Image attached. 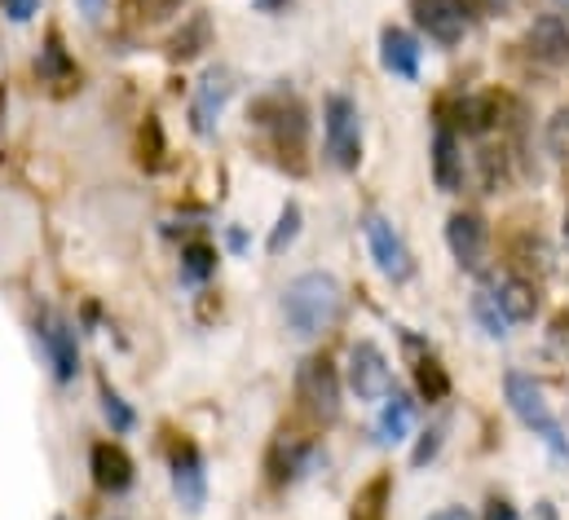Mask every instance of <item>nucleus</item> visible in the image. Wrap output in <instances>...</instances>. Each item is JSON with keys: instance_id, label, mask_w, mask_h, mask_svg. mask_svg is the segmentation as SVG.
Segmentation results:
<instances>
[{"instance_id": "9", "label": "nucleus", "mask_w": 569, "mask_h": 520, "mask_svg": "<svg viewBox=\"0 0 569 520\" xmlns=\"http://www.w3.org/2000/svg\"><path fill=\"white\" fill-rule=\"evenodd\" d=\"M526 53L530 62L548 67V71H561L569 67V22L561 13H539L530 27H526Z\"/></svg>"}, {"instance_id": "31", "label": "nucleus", "mask_w": 569, "mask_h": 520, "mask_svg": "<svg viewBox=\"0 0 569 520\" xmlns=\"http://www.w3.org/2000/svg\"><path fill=\"white\" fill-rule=\"evenodd\" d=\"M0 9H4L9 22H27V18L40 9V0H0Z\"/></svg>"}, {"instance_id": "17", "label": "nucleus", "mask_w": 569, "mask_h": 520, "mask_svg": "<svg viewBox=\"0 0 569 520\" xmlns=\"http://www.w3.org/2000/svg\"><path fill=\"white\" fill-rule=\"evenodd\" d=\"M380 62L398 80H416L420 76V40L402 27H385L380 31Z\"/></svg>"}, {"instance_id": "19", "label": "nucleus", "mask_w": 569, "mask_h": 520, "mask_svg": "<svg viewBox=\"0 0 569 520\" xmlns=\"http://www.w3.org/2000/svg\"><path fill=\"white\" fill-rule=\"evenodd\" d=\"M411 419H416V406H411L402 392H389V397H385V410H380V423H376L380 446H398V441H407Z\"/></svg>"}, {"instance_id": "30", "label": "nucleus", "mask_w": 569, "mask_h": 520, "mask_svg": "<svg viewBox=\"0 0 569 520\" xmlns=\"http://www.w3.org/2000/svg\"><path fill=\"white\" fill-rule=\"evenodd\" d=\"M124 4H129L138 18H150V22H154V18H168L181 0H124Z\"/></svg>"}, {"instance_id": "3", "label": "nucleus", "mask_w": 569, "mask_h": 520, "mask_svg": "<svg viewBox=\"0 0 569 520\" xmlns=\"http://www.w3.org/2000/svg\"><path fill=\"white\" fill-rule=\"evenodd\" d=\"M322 141H327V159L340 172H353L362 163V116L353 107V98L331 93L322 107Z\"/></svg>"}, {"instance_id": "35", "label": "nucleus", "mask_w": 569, "mask_h": 520, "mask_svg": "<svg viewBox=\"0 0 569 520\" xmlns=\"http://www.w3.org/2000/svg\"><path fill=\"white\" fill-rule=\"evenodd\" d=\"M252 4H257L261 13H279V9H287L291 0H252Z\"/></svg>"}, {"instance_id": "27", "label": "nucleus", "mask_w": 569, "mask_h": 520, "mask_svg": "<svg viewBox=\"0 0 569 520\" xmlns=\"http://www.w3.org/2000/svg\"><path fill=\"white\" fill-rule=\"evenodd\" d=\"M385 490H389V481L380 477V481H371L362 494H358V503H353V520H385Z\"/></svg>"}, {"instance_id": "23", "label": "nucleus", "mask_w": 569, "mask_h": 520, "mask_svg": "<svg viewBox=\"0 0 569 520\" xmlns=\"http://www.w3.org/2000/svg\"><path fill=\"white\" fill-rule=\"evenodd\" d=\"M416 384H420V397L425 401H446L450 397V376H446V367L437 362V358H420L416 362Z\"/></svg>"}, {"instance_id": "14", "label": "nucleus", "mask_w": 569, "mask_h": 520, "mask_svg": "<svg viewBox=\"0 0 569 520\" xmlns=\"http://www.w3.org/2000/svg\"><path fill=\"white\" fill-rule=\"evenodd\" d=\"M490 296L499 300V309L508 313V322H530V318L539 313V287H535L526 273H517V269L499 273V278L490 282Z\"/></svg>"}, {"instance_id": "34", "label": "nucleus", "mask_w": 569, "mask_h": 520, "mask_svg": "<svg viewBox=\"0 0 569 520\" xmlns=\"http://www.w3.org/2000/svg\"><path fill=\"white\" fill-rule=\"evenodd\" d=\"M80 9H84V18H102V9H107V0H76Z\"/></svg>"}, {"instance_id": "37", "label": "nucleus", "mask_w": 569, "mask_h": 520, "mask_svg": "<svg viewBox=\"0 0 569 520\" xmlns=\"http://www.w3.org/2000/svg\"><path fill=\"white\" fill-rule=\"evenodd\" d=\"M535 520H561V517H557L552 503H539V508H535Z\"/></svg>"}, {"instance_id": "36", "label": "nucleus", "mask_w": 569, "mask_h": 520, "mask_svg": "<svg viewBox=\"0 0 569 520\" xmlns=\"http://www.w3.org/2000/svg\"><path fill=\"white\" fill-rule=\"evenodd\" d=\"M428 520H472L463 508H446V512H437V517H428Z\"/></svg>"}, {"instance_id": "15", "label": "nucleus", "mask_w": 569, "mask_h": 520, "mask_svg": "<svg viewBox=\"0 0 569 520\" xmlns=\"http://www.w3.org/2000/svg\"><path fill=\"white\" fill-rule=\"evenodd\" d=\"M441 124H446V129L468 132V137H481V132H490L495 124H499V102H495L490 93L455 98V102H450V111L441 116Z\"/></svg>"}, {"instance_id": "8", "label": "nucleus", "mask_w": 569, "mask_h": 520, "mask_svg": "<svg viewBox=\"0 0 569 520\" xmlns=\"http://www.w3.org/2000/svg\"><path fill=\"white\" fill-rule=\"evenodd\" d=\"M168 468H172V494L186 512H199L203 499H208V472H203V454L194 441H172V454H168Z\"/></svg>"}, {"instance_id": "13", "label": "nucleus", "mask_w": 569, "mask_h": 520, "mask_svg": "<svg viewBox=\"0 0 569 520\" xmlns=\"http://www.w3.org/2000/svg\"><path fill=\"white\" fill-rule=\"evenodd\" d=\"M416 22L437 44H459L468 31V0H411Z\"/></svg>"}, {"instance_id": "29", "label": "nucleus", "mask_w": 569, "mask_h": 520, "mask_svg": "<svg viewBox=\"0 0 569 520\" xmlns=\"http://www.w3.org/2000/svg\"><path fill=\"white\" fill-rule=\"evenodd\" d=\"M441 437H446V428H428L425 441L416 446V454H411V468H428L432 459H437V450H441Z\"/></svg>"}, {"instance_id": "7", "label": "nucleus", "mask_w": 569, "mask_h": 520, "mask_svg": "<svg viewBox=\"0 0 569 520\" xmlns=\"http://www.w3.org/2000/svg\"><path fill=\"white\" fill-rule=\"evenodd\" d=\"M349 389L358 401H385L393 392V371H389V358L371 344V340H358L349 349Z\"/></svg>"}, {"instance_id": "5", "label": "nucleus", "mask_w": 569, "mask_h": 520, "mask_svg": "<svg viewBox=\"0 0 569 520\" xmlns=\"http://www.w3.org/2000/svg\"><path fill=\"white\" fill-rule=\"evenodd\" d=\"M296 397L313 423H336L340 419V371L327 358H305L296 371Z\"/></svg>"}, {"instance_id": "18", "label": "nucleus", "mask_w": 569, "mask_h": 520, "mask_svg": "<svg viewBox=\"0 0 569 520\" xmlns=\"http://www.w3.org/2000/svg\"><path fill=\"white\" fill-rule=\"evenodd\" d=\"M432 181L446 194H455L463 186V150H459L455 129H446V124H437L432 132Z\"/></svg>"}, {"instance_id": "11", "label": "nucleus", "mask_w": 569, "mask_h": 520, "mask_svg": "<svg viewBox=\"0 0 569 520\" xmlns=\"http://www.w3.org/2000/svg\"><path fill=\"white\" fill-rule=\"evenodd\" d=\"M230 93H234L230 71H226V67H212V71L199 80V89H194V102H190V129L199 132V137H208V132L217 129V120H221Z\"/></svg>"}, {"instance_id": "16", "label": "nucleus", "mask_w": 569, "mask_h": 520, "mask_svg": "<svg viewBox=\"0 0 569 520\" xmlns=\"http://www.w3.org/2000/svg\"><path fill=\"white\" fill-rule=\"evenodd\" d=\"M89 463H93V481H98V490H107V494H124V490L133 486V459L124 454V446H116V441H98L93 454H89Z\"/></svg>"}, {"instance_id": "32", "label": "nucleus", "mask_w": 569, "mask_h": 520, "mask_svg": "<svg viewBox=\"0 0 569 520\" xmlns=\"http://www.w3.org/2000/svg\"><path fill=\"white\" fill-rule=\"evenodd\" d=\"M486 520H517V508H512L508 499H490V508H486Z\"/></svg>"}, {"instance_id": "21", "label": "nucleus", "mask_w": 569, "mask_h": 520, "mask_svg": "<svg viewBox=\"0 0 569 520\" xmlns=\"http://www.w3.org/2000/svg\"><path fill=\"white\" fill-rule=\"evenodd\" d=\"M208 40H212V27H208V18H203V13H194V18L172 36L168 53H172V58H181V62H190L194 53H203V49H208Z\"/></svg>"}, {"instance_id": "38", "label": "nucleus", "mask_w": 569, "mask_h": 520, "mask_svg": "<svg viewBox=\"0 0 569 520\" xmlns=\"http://www.w3.org/2000/svg\"><path fill=\"white\" fill-rule=\"evenodd\" d=\"M566 239H569V221H566Z\"/></svg>"}, {"instance_id": "25", "label": "nucleus", "mask_w": 569, "mask_h": 520, "mask_svg": "<svg viewBox=\"0 0 569 520\" xmlns=\"http://www.w3.org/2000/svg\"><path fill=\"white\" fill-rule=\"evenodd\" d=\"M300 221H305V217H300V208H296V203H287L283 217H279V226H274V234H270V257H283L287 248L300 239Z\"/></svg>"}, {"instance_id": "22", "label": "nucleus", "mask_w": 569, "mask_h": 520, "mask_svg": "<svg viewBox=\"0 0 569 520\" xmlns=\"http://www.w3.org/2000/svg\"><path fill=\"white\" fill-rule=\"evenodd\" d=\"M472 318L481 322V331H486L490 340H503V336H508V327H512V322H508V313L499 309V300H495L490 291H477V296H472Z\"/></svg>"}, {"instance_id": "10", "label": "nucleus", "mask_w": 569, "mask_h": 520, "mask_svg": "<svg viewBox=\"0 0 569 520\" xmlns=\"http://www.w3.org/2000/svg\"><path fill=\"white\" fill-rule=\"evenodd\" d=\"M40 340H44L53 380H58V384H71V380L80 376V349H76V331H71V322L58 318V313H44V318H40Z\"/></svg>"}, {"instance_id": "2", "label": "nucleus", "mask_w": 569, "mask_h": 520, "mask_svg": "<svg viewBox=\"0 0 569 520\" xmlns=\"http://www.w3.org/2000/svg\"><path fill=\"white\" fill-rule=\"evenodd\" d=\"M503 397H508V406H512V414L561 459L569 463V437L566 428H561V419L552 414V406H548V397L543 389L530 380V376H521V371H508V380H503Z\"/></svg>"}, {"instance_id": "6", "label": "nucleus", "mask_w": 569, "mask_h": 520, "mask_svg": "<svg viewBox=\"0 0 569 520\" xmlns=\"http://www.w3.org/2000/svg\"><path fill=\"white\" fill-rule=\"evenodd\" d=\"M362 230H367V248H371V260H376V269H380L389 282H407V278L416 273L411 248L402 243V234L393 230V221H385L380 212H367Z\"/></svg>"}, {"instance_id": "4", "label": "nucleus", "mask_w": 569, "mask_h": 520, "mask_svg": "<svg viewBox=\"0 0 569 520\" xmlns=\"http://www.w3.org/2000/svg\"><path fill=\"white\" fill-rule=\"evenodd\" d=\"M252 124L257 129L270 132V141H274V154H283V159H300L305 154V107L291 98V93H270V98H261L257 107H252Z\"/></svg>"}, {"instance_id": "20", "label": "nucleus", "mask_w": 569, "mask_h": 520, "mask_svg": "<svg viewBox=\"0 0 569 520\" xmlns=\"http://www.w3.org/2000/svg\"><path fill=\"white\" fill-rule=\"evenodd\" d=\"M36 71H40L44 84H71V80H76V62L67 58V49H62L58 36L44 40V49H40V58H36Z\"/></svg>"}, {"instance_id": "33", "label": "nucleus", "mask_w": 569, "mask_h": 520, "mask_svg": "<svg viewBox=\"0 0 569 520\" xmlns=\"http://www.w3.org/2000/svg\"><path fill=\"white\" fill-rule=\"evenodd\" d=\"M468 4H472V9H481V13H503L512 0H468Z\"/></svg>"}, {"instance_id": "1", "label": "nucleus", "mask_w": 569, "mask_h": 520, "mask_svg": "<svg viewBox=\"0 0 569 520\" xmlns=\"http://www.w3.org/2000/svg\"><path fill=\"white\" fill-rule=\"evenodd\" d=\"M340 304H345V296H340V282L331 273H318V269L313 273H300V278L287 282L283 291L287 331L300 336V340H313V336H322V331L336 327Z\"/></svg>"}, {"instance_id": "24", "label": "nucleus", "mask_w": 569, "mask_h": 520, "mask_svg": "<svg viewBox=\"0 0 569 520\" xmlns=\"http://www.w3.org/2000/svg\"><path fill=\"white\" fill-rule=\"evenodd\" d=\"M217 269V252L208 243H186L181 248V278L186 282H208Z\"/></svg>"}, {"instance_id": "28", "label": "nucleus", "mask_w": 569, "mask_h": 520, "mask_svg": "<svg viewBox=\"0 0 569 520\" xmlns=\"http://www.w3.org/2000/svg\"><path fill=\"white\" fill-rule=\"evenodd\" d=\"M543 141H548V150H552L557 159H569V107H561V111L548 120Z\"/></svg>"}, {"instance_id": "26", "label": "nucleus", "mask_w": 569, "mask_h": 520, "mask_svg": "<svg viewBox=\"0 0 569 520\" xmlns=\"http://www.w3.org/2000/svg\"><path fill=\"white\" fill-rule=\"evenodd\" d=\"M102 414H107V423H111L116 432H129V428L138 423V414L124 406V397L111 389V384H102Z\"/></svg>"}, {"instance_id": "12", "label": "nucleus", "mask_w": 569, "mask_h": 520, "mask_svg": "<svg viewBox=\"0 0 569 520\" xmlns=\"http://www.w3.org/2000/svg\"><path fill=\"white\" fill-rule=\"evenodd\" d=\"M446 248L463 269H481L486 248H490V226L477 212H455L446 221Z\"/></svg>"}]
</instances>
